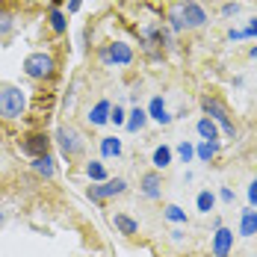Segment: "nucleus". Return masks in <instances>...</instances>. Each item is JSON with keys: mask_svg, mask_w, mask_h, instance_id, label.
Listing matches in <instances>:
<instances>
[{"mask_svg": "<svg viewBox=\"0 0 257 257\" xmlns=\"http://www.w3.org/2000/svg\"><path fill=\"white\" fill-rule=\"evenodd\" d=\"M201 109H204L207 118H213V121L219 124V130H222L228 139H236V136H239L236 124L231 121V112H228V106L219 101V98H213V95H204V98H201Z\"/></svg>", "mask_w": 257, "mask_h": 257, "instance_id": "obj_1", "label": "nucleus"}, {"mask_svg": "<svg viewBox=\"0 0 257 257\" xmlns=\"http://www.w3.org/2000/svg\"><path fill=\"white\" fill-rule=\"evenodd\" d=\"M24 109H27V95L18 86H3L0 89V118L15 121V118L24 115Z\"/></svg>", "mask_w": 257, "mask_h": 257, "instance_id": "obj_2", "label": "nucleus"}, {"mask_svg": "<svg viewBox=\"0 0 257 257\" xmlns=\"http://www.w3.org/2000/svg\"><path fill=\"white\" fill-rule=\"evenodd\" d=\"M24 74L30 80H51L56 74V59L48 51H36L24 59Z\"/></svg>", "mask_w": 257, "mask_h": 257, "instance_id": "obj_3", "label": "nucleus"}, {"mask_svg": "<svg viewBox=\"0 0 257 257\" xmlns=\"http://www.w3.org/2000/svg\"><path fill=\"white\" fill-rule=\"evenodd\" d=\"M53 142L59 145V151L68 157H80L83 154V148H86V139H83V133L77 127H71V124H62V127H56L53 133Z\"/></svg>", "mask_w": 257, "mask_h": 257, "instance_id": "obj_4", "label": "nucleus"}, {"mask_svg": "<svg viewBox=\"0 0 257 257\" xmlns=\"http://www.w3.org/2000/svg\"><path fill=\"white\" fill-rule=\"evenodd\" d=\"M127 192V180L124 178H109L103 180V183H92L89 189H86V195L92 198V201H106V198H115V195H124Z\"/></svg>", "mask_w": 257, "mask_h": 257, "instance_id": "obj_5", "label": "nucleus"}, {"mask_svg": "<svg viewBox=\"0 0 257 257\" xmlns=\"http://www.w3.org/2000/svg\"><path fill=\"white\" fill-rule=\"evenodd\" d=\"M103 65H130L133 62V48H130L127 42H112V45H106L98 51Z\"/></svg>", "mask_w": 257, "mask_h": 257, "instance_id": "obj_6", "label": "nucleus"}, {"mask_svg": "<svg viewBox=\"0 0 257 257\" xmlns=\"http://www.w3.org/2000/svg\"><path fill=\"white\" fill-rule=\"evenodd\" d=\"M183 21H186V30L204 27L207 24V9L198 0H183Z\"/></svg>", "mask_w": 257, "mask_h": 257, "instance_id": "obj_7", "label": "nucleus"}, {"mask_svg": "<svg viewBox=\"0 0 257 257\" xmlns=\"http://www.w3.org/2000/svg\"><path fill=\"white\" fill-rule=\"evenodd\" d=\"M210 251L213 257H228L233 251V231L231 228H219V231H213V245H210Z\"/></svg>", "mask_w": 257, "mask_h": 257, "instance_id": "obj_8", "label": "nucleus"}, {"mask_svg": "<svg viewBox=\"0 0 257 257\" xmlns=\"http://www.w3.org/2000/svg\"><path fill=\"white\" fill-rule=\"evenodd\" d=\"M48 148H51V136H48V133H30L24 142H21V151L30 154V157L48 154Z\"/></svg>", "mask_w": 257, "mask_h": 257, "instance_id": "obj_9", "label": "nucleus"}, {"mask_svg": "<svg viewBox=\"0 0 257 257\" xmlns=\"http://www.w3.org/2000/svg\"><path fill=\"white\" fill-rule=\"evenodd\" d=\"M139 189H142V195H145V198L157 201V198L163 195V178H160V172H148V175H142Z\"/></svg>", "mask_w": 257, "mask_h": 257, "instance_id": "obj_10", "label": "nucleus"}, {"mask_svg": "<svg viewBox=\"0 0 257 257\" xmlns=\"http://www.w3.org/2000/svg\"><path fill=\"white\" fill-rule=\"evenodd\" d=\"M109 112H112V103H109V101H98L92 109H89L86 121H89L92 127H103V124L109 121Z\"/></svg>", "mask_w": 257, "mask_h": 257, "instance_id": "obj_11", "label": "nucleus"}, {"mask_svg": "<svg viewBox=\"0 0 257 257\" xmlns=\"http://www.w3.org/2000/svg\"><path fill=\"white\" fill-rule=\"evenodd\" d=\"M30 166H33V172H36V175H42L45 180H51L53 175H56V163H53L51 151H48V154H42V157H33V163H30Z\"/></svg>", "mask_w": 257, "mask_h": 257, "instance_id": "obj_12", "label": "nucleus"}, {"mask_svg": "<svg viewBox=\"0 0 257 257\" xmlns=\"http://www.w3.org/2000/svg\"><path fill=\"white\" fill-rule=\"evenodd\" d=\"M148 118H154L157 124H172V115H169V109H166V101L157 95V98H151V103H148Z\"/></svg>", "mask_w": 257, "mask_h": 257, "instance_id": "obj_13", "label": "nucleus"}, {"mask_svg": "<svg viewBox=\"0 0 257 257\" xmlns=\"http://www.w3.org/2000/svg\"><path fill=\"white\" fill-rule=\"evenodd\" d=\"M172 160H175V151H172L169 145H157V148H154V154H151L154 172H166V169L172 166Z\"/></svg>", "mask_w": 257, "mask_h": 257, "instance_id": "obj_14", "label": "nucleus"}, {"mask_svg": "<svg viewBox=\"0 0 257 257\" xmlns=\"http://www.w3.org/2000/svg\"><path fill=\"white\" fill-rule=\"evenodd\" d=\"M112 225H115V231L121 233V236H136V231H139V222L130 219L127 213H115L112 216Z\"/></svg>", "mask_w": 257, "mask_h": 257, "instance_id": "obj_15", "label": "nucleus"}, {"mask_svg": "<svg viewBox=\"0 0 257 257\" xmlns=\"http://www.w3.org/2000/svg\"><path fill=\"white\" fill-rule=\"evenodd\" d=\"M195 130H198V136H201L204 142H219V124H216L213 118L201 115V118H198V124H195Z\"/></svg>", "mask_w": 257, "mask_h": 257, "instance_id": "obj_16", "label": "nucleus"}, {"mask_svg": "<svg viewBox=\"0 0 257 257\" xmlns=\"http://www.w3.org/2000/svg\"><path fill=\"white\" fill-rule=\"evenodd\" d=\"M254 233H257V210L248 207L239 216V236H254Z\"/></svg>", "mask_w": 257, "mask_h": 257, "instance_id": "obj_17", "label": "nucleus"}, {"mask_svg": "<svg viewBox=\"0 0 257 257\" xmlns=\"http://www.w3.org/2000/svg\"><path fill=\"white\" fill-rule=\"evenodd\" d=\"M48 27H51L56 36H62V33L68 30V15H65L59 6H51V12H48Z\"/></svg>", "mask_w": 257, "mask_h": 257, "instance_id": "obj_18", "label": "nucleus"}, {"mask_svg": "<svg viewBox=\"0 0 257 257\" xmlns=\"http://www.w3.org/2000/svg\"><path fill=\"white\" fill-rule=\"evenodd\" d=\"M148 124V109H142V106H133L127 112V124L124 127L130 130V133H139V130Z\"/></svg>", "mask_w": 257, "mask_h": 257, "instance_id": "obj_19", "label": "nucleus"}, {"mask_svg": "<svg viewBox=\"0 0 257 257\" xmlns=\"http://www.w3.org/2000/svg\"><path fill=\"white\" fill-rule=\"evenodd\" d=\"M101 157L103 160L121 157V139H118V136H103L101 139Z\"/></svg>", "mask_w": 257, "mask_h": 257, "instance_id": "obj_20", "label": "nucleus"}, {"mask_svg": "<svg viewBox=\"0 0 257 257\" xmlns=\"http://www.w3.org/2000/svg\"><path fill=\"white\" fill-rule=\"evenodd\" d=\"M86 178L92 180V183H103V180H109V175H106L101 160H89L86 163Z\"/></svg>", "mask_w": 257, "mask_h": 257, "instance_id": "obj_21", "label": "nucleus"}, {"mask_svg": "<svg viewBox=\"0 0 257 257\" xmlns=\"http://www.w3.org/2000/svg\"><path fill=\"white\" fill-rule=\"evenodd\" d=\"M216 154H219V142H204V139H201V142L195 145V160H201V163H210Z\"/></svg>", "mask_w": 257, "mask_h": 257, "instance_id": "obj_22", "label": "nucleus"}, {"mask_svg": "<svg viewBox=\"0 0 257 257\" xmlns=\"http://www.w3.org/2000/svg\"><path fill=\"white\" fill-rule=\"evenodd\" d=\"M169 27H172V33H183V30H186V21H183V3L172 6V12H169Z\"/></svg>", "mask_w": 257, "mask_h": 257, "instance_id": "obj_23", "label": "nucleus"}, {"mask_svg": "<svg viewBox=\"0 0 257 257\" xmlns=\"http://www.w3.org/2000/svg\"><path fill=\"white\" fill-rule=\"evenodd\" d=\"M163 216H166L172 225H186V210L178 207V204H169L166 210H163Z\"/></svg>", "mask_w": 257, "mask_h": 257, "instance_id": "obj_24", "label": "nucleus"}, {"mask_svg": "<svg viewBox=\"0 0 257 257\" xmlns=\"http://www.w3.org/2000/svg\"><path fill=\"white\" fill-rule=\"evenodd\" d=\"M15 30V15L9 9H0V39H6Z\"/></svg>", "mask_w": 257, "mask_h": 257, "instance_id": "obj_25", "label": "nucleus"}, {"mask_svg": "<svg viewBox=\"0 0 257 257\" xmlns=\"http://www.w3.org/2000/svg\"><path fill=\"white\" fill-rule=\"evenodd\" d=\"M195 207H198L201 213H210V210L216 207V195H213L210 189H204V192H198V198H195Z\"/></svg>", "mask_w": 257, "mask_h": 257, "instance_id": "obj_26", "label": "nucleus"}, {"mask_svg": "<svg viewBox=\"0 0 257 257\" xmlns=\"http://www.w3.org/2000/svg\"><path fill=\"white\" fill-rule=\"evenodd\" d=\"M178 157L183 160V163H192V160H195V145H192V142H180L178 145Z\"/></svg>", "mask_w": 257, "mask_h": 257, "instance_id": "obj_27", "label": "nucleus"}, {"mask_svg": "<svg viewBox=\"0 0 257 257\" xmlns=\"http://www.w3.org/2000/svg\"><path fill=\"white\" fill-rule=\"evenodd\" d=\"M109 121H112V124H127V112H124V106H121V103H115V106H112Z\"/></svg>", "mask_w": 257, "mask_h": 257, "instance_id": "obj_28", "label": "nucleus"}, {"mask_svg": "<svg viewBox=\"0 0 257 257\" xmlns=\"http://www.w3.org/2000/svg\"><path fill=\"white\" fill-rule=\"evenodd\" d=\"M222 15H225V18H233V15H239V3H236V0H228V3L222 6Z\"/></svg>", "mask_w": 257, "mask_h": 257, "instance_id": "obj_29", "label": "nucleus"}, {"mask_svg": "<svg viewBox=\"0 0 257 257\" xmlns=\"http://www.w3.org/2000/svg\"><path fill=\"white\" fill-rule=\"evenodd\" d=\"M248 204L257 207V175L251 178V183H248Z\"/></svg>", "mask_w": 257, "mask_h": 257, "instance_id": "obj_30", "label": "nucleus"}, {"mask_svg": "<svg viewBox=\"0 0 257 257\" xmlns=\"http://www.w3.org/2000/svg\"><path fill=\"white\" fill-rule=\"evenodd\" d=\"M228 39H231V42H242V39H248V33H245V30H228Z\"/></svg>", "mask_w": 257, "mask_h": 257, "instance_id": "obj_31", "label": "nucleus"}, {"mask_svg": "<svg viewBox=\"0 0 257 257\" xmlns=\"http://www.w3.org/2000/svg\"><path fill=\"white\" fill-rule=\"evenodd\" d=\"M219 198H222L225 204H233V189H228V186H222V189H219Z\"/></svg>", "mask_w": 257, "mask_h": 257, "instance_id": "obj_32", "label": "nucleus"}, {"mask_svg": "<svg viewBox=\"0 0 257 257\" xmlns=\"http://www.w3.org/2000/svg\"><path fill=\"white\" fill-rule=\"evenodd\" d=\"M80 6H83V0H68V15L80 12Z\"/></svg>", "mask_w": 257, "mask_h": 257, "instance_id": "obj_33", "label": "nucleus"}, {"mask_svg": "<svg viewBox=\"0 0 257 257\" xmlns=\"http://www.w3.org/2000/svg\"><path fill=\"white\" fill-rule=\"evenodd\" d=\"M183 239H186V236H183V231H172V242H178V245H180Z\"/></svg>", "mask_w": 257, "mask_h": 257, "instance_id": "obj_34", "label": "nucleus"}, {"mask_svg": "<svg viewBox=\"0 0 257 257\" xmlns=\"http://www.w3.org/2000/svg\"><path fill=\"white\" fill-rule=\"evenodd\" d=\"M245 33H248V39H251V36H257V18H254L248 27H245Z\"/></svg>", "mask_w": 257, "mask_h": 257, "instance_id": "obj_35", "label": "nucleus"}, {"mask_svg": "<svg viewBox=\"0 0 257 257\" xmlns=\"http://www.w3.org/2000/svg\"><path fill=\"white\" fill-rule=\"evenodd\" d=\"M248 56H251V59H254V62H257V45H254V48H251V51H248Z\"/></svg>", "mask_w": 257, "mask_h": 257, "instance_id": "obj_36", "label": "nucleus"}, {"mask_svg": "<svg viewBox=\"0 0 257 257\" xmlns=\"http://www.w3.org/2000/svg\"><path fill=\"white\" fill-rule=\"evenodd\" d=\"M3 222H6V213H3V207H0V228H3Z\"/></svg>", "mask_w": 257, "mask_h": 257, "instance_id": "obj_37", "label": "nucleus"}, {"mask_svg": "<svg viewBox=\"0 0 257 257\" xmlns=\"http://www.w3.org/2000/svg\"><path fill=\"white\" fill-rule=\"evenodd\" d=\"M251 257H257V254H251Z\"/></svg>", "mask_w": 257, "mask_h": 257, "instance_id": "obj_38", "label": "nucleus"}]
</instances>
